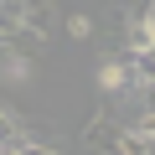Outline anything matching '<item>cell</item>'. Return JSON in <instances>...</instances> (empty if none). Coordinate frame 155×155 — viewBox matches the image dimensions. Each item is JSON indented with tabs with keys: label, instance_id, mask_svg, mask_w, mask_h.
<instances>
[{
	"label": "cell",
	"instance_id": "1",
	"mask_svg": "<svg viewBox=\"0 0 155 155\" xmlns=\"http://www.w3.org/2000/svg\"><path fill=\"white\" fill-rule=\"evenodd\" d=\"M0 78H5V83H26V78H31V57L5 52V57H0Z\"/></svg>",
	"mask_w": 155,
	"mask_h": 155
},
{
	"label": "cell",
	"instance_id": "2",
	"mask_svg": "<svg viewBox=\"0 0 155 155\" xmlns=\"http://www.w3.org/2000/svg\"><path fill=\"white\" fill-rule=\"evenodd\" d=\"M67 31H72V36H93V21H88V16H72Z\"/></svg>",
	"mask_w": 155,
	"mask_h": 155
}]
</instances>
